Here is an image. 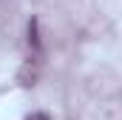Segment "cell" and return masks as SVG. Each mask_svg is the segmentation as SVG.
I'll use <instances>...</instances> for the list:
<instances>
[{"mask_svg":"<svg viewBox=\"0 0 122 120\" xmlns=\"http://www.w3.org/2000/svg\"><path fill=\"white\" fill-rule=\"evenodd\" d=\"M26 120H51L48 114H43V112H34V114H29Z\"/></svg>","mask_w":122,"mask_h":120,"instance_id":"7a4b0ae2","label":"cell"},{"mask_svg":"<svg viewBox=\"0 0 122 120\" xmlns=\"http://www.w3.org/2000/svg\"><path fill=\"white\" fill-rule=\"evenodd\" d=\"M29 43L34 46V49H40V37H37V20L31 17V23H29Z\"/></svg>","mask_w":122,"mask_h":120,"instance_id":"6da1fadb","label":"cell"}]
</instances>
